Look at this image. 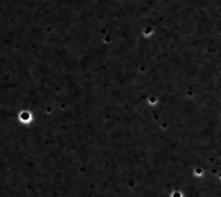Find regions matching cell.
I'll return each mask as SVG.
<instances>
[{"label": "cell", "mask_w": 221, "mask_h": 197, "mask_svg": "<svg viewBox=\"0 0 221 197\" xmlns=\"http://www.w3.org/2000/svg\"><path fill=\"white\" fill-rule=\"evenodd\" d=\"M19 118H20L21 122H30V120H32V116H30L29 112H23V113H20Z\"/></svg>", "instance_id": "obj_1"}, {"label": "cell", "mask_w": 221, "mask_h": 197, "mask_svg": "<svg viewBox=\"0 0 221 197\" xmlns=\"http://www.w3.org/2000/svg\"><path fill=\"white\" fill-rule=\"evenodd\" d=\"M172 197H182V195L179 192H175V195H172Z\"/></svg>", "instance_id": "obj_2"}]
</instances>
